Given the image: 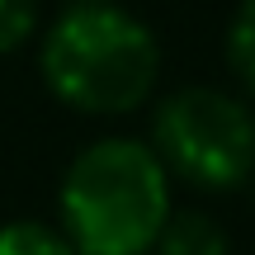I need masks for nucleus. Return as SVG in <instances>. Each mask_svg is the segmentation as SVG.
I'll use <instances>...</instances> for the list:
<instances>
[{"label": "nucleus", "instance_id": "obj_2", "mask_svg": "<svg viewBox=\"0 0 255 255\" xmlns=\"http://www.w3.org/2000/svg\"><path fill=\"white\" fill-rule=\"evenodd\" d=\"M38 71L57 104L90 119H119L151 100L161 47L151 28L119 5H71L43 33Z\"/></svg>", "mask_w": 255, "mask_h": 255}, {"label": "nucleus", "instance_id": "obj_5", "mask_svg": "<svg viewBox=\"0 0 255 255\" xmlns=\"http://www.w3.org/2000/svg\"><path fill=\"white\" fill-rule=\"evenodd\" d=\"M0 255H76V251L62 237V227L38 218H14L0 222Z\"/></svg>", "mask_w": 255, "mask_h": 255}, {"label": "nucleus", "instance_id": "obj_8", "mask_svg": "<svg viewBox=\"0 0 255 255\" xmlns=\"http://www.w3.org/2000/svg\"><path fill=\"white\" fill-rule=\"evenodd\" d=\"M71 5H114V0H71Z\"/></svg>", "mask_w": 255, "mask_h": 255}, {"label": "nucleus", "instance_id": "obj_1", "mask_svg": "<svg viewBox=\"0 0 255 255\" xmlns=\"http://www.w3.org/2000/svg\"><path fill=\"white\" fill-rule=\"evenodd\" d=\"M170 213V175L137 137L81 146L57 189V227L76 255H151Z\"/></svg>", "mask_w": 255, "mask_h": 255}, {"label": "nucleus", "instance_id": "obj_9", "mask_svg": "<svg viewBox=\"0 0 255 255\" xmlns=\"http://www.w3.org/2000/svg\"><path fill=\"white\" fill-rule=\"evenodd\" d=\"M251 180H255V175H251Z\"/></svg>", "mask_w": 255, "mask_h": 255}, {"label": "nucleus", "instance_id": "obj_4", "mask_svg": "<svg viewBox=\"0 0 255 255\" xmlns=\"http://www.w3.org/2000/svg\"><path fill=\"white\" fill-rule=\"evenodd\" d=\"M151 255H232V241H227V232H222V222L213 213L184 208V213L165 218Z\"/></svg>", "mask_w": 255, "mask_h": 255}, {"label": "nucleus", "instance_id": "obj_7", "mask_svg": "<svg viewBox=\"0 0 255 255\" xmlns=\"http://www.w3.org/2000/svg\"><path fill=\"white\" fill-rule=\"evenodd\" d=\"M38 24V5L33 0H0V57L14 52L19 43H28Z\"/></svg>", "mask_w": 255, "mask_h": 255}, {"label": "nucleus", "instance_id": "obj_3", "mask_svg": "<svg viewBox=\"0 0 255 255\" xmlns=\"http://www.w3.org/2000/svg\"><path fill=\"white\" fill-rule=\"evenodd\" d=\"M151 156L199 194H232L255 175V114L241 95L180 85L151 114Z\"/></svg>", "mask_w": 255, "mask_h": 255}, {"label": "nucleus", "instance_id": "obj_6", "mask_svg": "<svg viewBox=\"0 0 255 255\" xmlns=\"http://www.w3.org/2000/svg\"><path fill=\"white\" fill-rule=\"evenodd\" d=\"M227 66L241 90L255 95V0H241L227 24Z\"/></svg>", "mask_w": 255, "mask_h": 255}]
</instances>
